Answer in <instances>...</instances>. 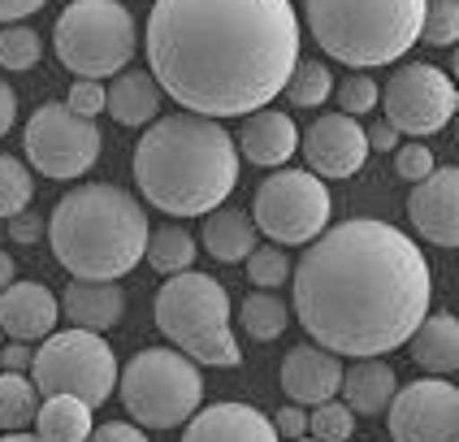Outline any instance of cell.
I'll list each match as a JSON object with an SVG mask.
<instances>
[{"instance_id": "cell-1", "label": "cell", "mask_w": 459, "mask_h": 442, "mask_svg": "<svg viewBox=\"0 0 459 442\" xmlns=\"http://www.w3.org/2000/svg\"><path fill=\"white\" fill-rule=\"evenodd\" d=\"M299 39L290 0H156L148 74L186 113L247 117L281 96Z\"/></svg>"}, {"instance_id": "cell-2", "label": "cell", "mask_w": 459, "mask_h": 442, "mask_svg": "<svg viewBox=\"0 0 459 442\" xmlns=\"http://www.w3.org/2000/svg\"><path fill=\"white\" fill-rule=\"evenodd\" d=\"M295 321L333 356H385L403 347L434 299L425 252L377 217L325 226L290 264Z\"/></svg>"}, {"instance_id": "cell-3", "label": "cell", "mask_w": 459, "mask_h": 442, "mask_svg": "<svg viewBox=\"0 0 459 442\" xmlns=\"http://www.w3.org/2000/svg\"><path fill=\"white\" fill-rule=\"evenodd\" d=\"M130 169L152 208L169 217H208L238 186V148L217 117L178 108L148 122Z\"/></svg>"}, {"instance_id": "cell-4", "label": "cell", "mask_w": 459, "mask_h": 442, "mask_svg": "<svg viewBox=\"0 0 459 442\" xmlns=\"http://www.w3.org/2000/svg\"><path fill=\"white\" fill-rule=\"evenodd\" d=\"M52 256L82 282H117L143 260L148 247V212L143 204L113 186L87 182L65 191L48 217Z\"/></svg>"}, {"instance_id": "cell-5", "label": "cell", "mask_w": 459, "mask_h": 442, "mask_svg": "<svg viewBox=\"0 0 459 442\" xmlns=\"http://www.w3.org/2000/svg\"><path fill=\"white\" fill-rule=\"evenodd\" d=\"M425 4L429 0H304V18L333 61L377 70L416 48Z\"/></svg>"}, {"instance_id": "cell-6", "label": "cell", "mask_w": 459, "mask_h": 442, "mask_svg": "<svg viewBox=\"0 0 459 442\" xmlns=\"http://www.w3.org/2000/svg\"><path fill=\"white\" fill-rule=\"evenodd\" d=\"M230 290L208 273L182 269L169 273L156 290V330L174 342L186 360L212 364V368H234L243 360L238 338L230 330Z\"/></svg>"}, {"instance_id": "cell-7", "label": "cell", "mask_w": 459, "mask_h": 442, "mask_svg": "<svg viewBox=\"0 0 459 442\" xmlns=\"http://www.w3.org/2000/svg\"><path fill=\"white\" fill-rule=\"evenodd\" d=\"M117 399L143 429H174L186 425L204 403L200 364L186 360L174 347H143L117 373Z\"/></svg>"}, {"instance_id": "cell-8", "label": "cell", "mask_w": 459, "mask_h": 442, "mask_svg": "<svg viewBox=\"0 0 459 442\" xmlns=\"http://www.w3.org/2000/svg\"><path fill=\"white\" fill-rule=\"evenodd\" d=\"M56 61L74 78H113L139 52V26L122 0H70L52 30Z\"/></svg>"}, {"instance_id": "cell-9", "label": "cell", "mask_w": 459, "mask_h": 442, "mask_svg": "<svg viewBox=\"0 0 459 442\" xmlns=\"http://www.w3.org/2000/svg\"><path fill=\"white\" fill-rule=\"evenodd\" d=\"M35 390L44 394H74L87 408H100L104 399H113L117 386V356L104 342V334L91 330H52L39 351H30V373Z\"/></svg>"}, {"instance_id": "cell-10", "label": "cell", "mask_w": 459, "mask_h": 442, "mask_svg": "<svg viewBox=\"0 0 459 442\" xmlns=\"http://www.w3.org/2000/svg\"><path fill=\"white\" fill-rule=\"evenodd\" d=\"M330 186L312 169H273L255 186L252 221L260 234H269L278 247H307L316 234L330 226Z\"/></svg>"}, {"instance_id": "cell-11", "label": "cell", "mask_w": 459, "mask_h": 442, "mask_svg": "<svg viewBox=\"0 0 459 442\" xmlns=\"http://www.w3.org/2000/svg\"><path fill=\"white\" fill-rule=\"evenodd\" d=\"M100 126L78 117L65 104H39L22 130V152L35 174L56 182L82 178L100 160Z\"/></svg>"}, {"instance_id": "cell-12", "label": "cell", "mask_w": 459, "mask_h": 442, "mask_svg": "<svg viewBox=\"0 0 459 442\" xmlns=\"http://www.w3.org/2000/svg\"><path fill=\"white\" fill-rule=\"evenodd\" d=\"M455 104H459V91L451 82V74L429 65V61H403L382 91L385 122L399 134H411V139L446 130V122L455 117Z\"/></svg>"}, {"instance_id": "cell-13", "label": "cell", "mask_w": 459, "mask_h": 442, "mask_svg": "<svg viewBox=\"0 0 459 442\" xmlns=\"http://www.w3.org/2000/svg\"><path fill=\"white\" fill-rule=\"evenodd\" d=\"M390 442H459V390L420 377L390 399Z\"/></svg>"}, {"instance_id": "cell-14", "label": "cell", "mask_w": 459, "mask_h": 442, "mask_svg": "<svg viewBox=\"0 0 459 442\" xmlns=\"http://www.w3.org/2000/svg\"><path fill=\"white\" fill-rule=\"evenodd\" d=\"M299 152L316 178H356L368 160V139L364 126L347 113H321L312 126L299 134Z\"/></svg>"}, {"instance_id": "cell-15", "label": "cell", "mask_w": 459, "mask_h": 442, "mask_svg": "<svg viewBox=\"0 0 459 442\" xmlns=\"http://www.w3.org/2000/svg\"><path fill=\"white\" fill-rule=\"evenodd\" d=\"M408 217L416 234L434 247H455L459 243V169L455 165H434L429 178H420L408 195Z\"/></svg>"}, {"instance_id": "cell-16", "label": "cell", "mask_w": 459, "mask_h": 442, "mask_svg": "<svg viewBox=\"0 0 459 442\" xmlns=\"http://www.w3.org/2000/svg\"><path fill=\"white\" fill-rule=\"evenodd\" d=\"M338 382H342V360L316 347V342H299L286 351L281 360V390L290 394V403L299 408H316L338 394Z\"/></svg>"}, {"instance_id": "cell-17", "label": "cell", "mask_w": 459, "mask_h": 442, "mask_svg": "<svg viewBox=\"0 0 459 442\" xmlns=\"http://www.w3.org/2000/svg\"><path fill=\"white\" fill-rule=\"evenodd\" d=\"M61 304L44 282H9L0 290V334L13 342H44L56 330Z\"/></svg>"}, {"instance_id": "cell-18", "label": "cell", "mask_w": 459, "mask_h": 442, "mask_svg": "<svg viewBox=\"0 0 459 442\" xmlns=\"http://www.w3.org/2000/svg\"><path fill=\"white\" fill-rule=\"evenodd\" d=\"M234 148H238L243 160H252L260 169H281L290 156L299 152V126L281 108H255V113L243 117Z\"/></svg>"}, {"instance_id": "cell-19", "label": "cell", "mask_w": 459, "mask_h": 442, "mask_svg": "<svg viewBox=\"0 0 459 442\" xmlns=\"http://www.w3.org/2000/svg\"><path fill=\"white\" fill-rule=\"evenodd\" d=\"M182 442H281L273 420L252 403H212L186 420Z\"/></svg>"}, {"instance_id": "cell-20", "label": "cell", "mask_w": 459, "mask_h": 442, "mask_svg": "<svg viewBox=\"0 0 459 442\" xmlns=\"http://www.w3.org/2000/svg\"><path fill=\"white\" fill-rule=\"evenodd\" d=\"M61 312L74 321L78 330L104 334V330H113L126 316V290L117 282H82V278H74L65 286V295H61Z\"/></svg>"}, {"instance_id": "cell-21", "label": "cell", "mask_w": 459, "mask_h": 442, "mask_svg": "<svg viewBox=\"0 0 459 442\" xmlns=\"http://www.w3.org/2000/svg\"><path fill=\"white\" fill-rule=\"evenodd\" d=\"M394 390H399V377L377 356H364L351 368H342V382H338L342 403L359 416H382L390 408V399H394Z\"/></svg>"}, {"instance_id": "cell-22", "label": "cell", "mask_w": 459, "mask_h": 442, "mask_svg": "<svg viewBox=\"0 0 459 442\" xmlns=\"http://www.w3.org/2000/svg\"><path fill=\"white\" fill-rule=\"evenodd\" d=\"M411 364H420L425 373L446 377L459 368V321L451 312H425V321L408 338Z\"/></svg>"}, {"instance_id": "cell-23", "label": "cell", "mask_w": 459, "mask_h": 442, "mask_svg": "<svg viewBox=\"0 0 459 442\" xmlns=\"http://www.w3.org/2000/svg\"><path fill=\"white\" fill-rule=\"evenodd\" d=\"M160 87L148 70H122L113 78V87H104V108L122 122V126H148L160 117Z\"/></svg>"}, {"instance_id": "cell-24", "label": "cell", "mask_w": 459, "mask_h": 442, "mask_svg": "<svg viewBox=\"0 0 459 442\" xmlns=\"http://www.w3.org/2000/svg\"><path fill=\"white\" fill-rule=\"evenodd\" d=\"M255 221L243 212V208H212L204 221V247L208 256L217 260V264H238V260L252 256L255 247Z\"/></svg>"}, {"instance_id": "cell-25", "label": "cell", "mask_w": 459, "mask_h": 442, "mask_svg": "<svg viewBox=\"0 0 459 442\" xmlns=\"http://www.w3.org/2000/svg\"><path fill=\"white\" fill-rule=\"evenodd\" d=\"M91 408L74 394H48L35 408V438L39 442H87L91 434Z\"/></svg>"}, {"instance_id": "cell-26", "label": "cell", "mask_w": 459, "mask_h": 442, "mask_svg": "<svg viewBox=\"0 0 459 442\" xmlns=\"http://www.w3.org/2000/svg\"><path fill=\"white\" fill-rule=\"evenodd\" d=\"M143 256L152 264L156 273H182V269H191L195 256H200V243H195V234L178 226V221H169V226H160V230H148V247H143Z\"/></svg>"}, {"instance_id": "cell-27", "label": "cell", "mask_w": 459, "mask_h": 442, "mask_svg": "<svg viewBox=\"0 0 459 442\" xmlns=\"http://www.w3.org/2000/svg\"><path fill=\"white\" fill-rule=\"evenodd\" d=\"M238 325H243V334L252 338V342H273V338L286 334L290 308H286V299L273 295V290H255V295H247V299L238 304Z\"/></svg>"}, {"instance_id": "cell-28", "label": "cell", "mask_w": 459, "mask_h": 442, "mask_svg": "<svg viewBox=\"0 0 459 442\" xmlns=\"http://www.w3.org/2000/svg\"><path fill=\"white\" fill-rule=\"evenodd\" d=\"M39 408V390L26 373H0V429L4 434H18L35 420Z\"/></svg>"}, {"instance_id": "cell-29", "label": "cell", "mask_w": 459, "mask_h": 442, "mask_svg": "<svg viewBox=\"0 0 459 442\" xmlns=\"http://www.w3.org/2000/svg\"><path fill=\"white\" fill-rule=\"evenodd\" d=\"M281 91H286V100L295 104V108H321V104L330 100V91H333V74L321 65V61L299 56Z\"/></svg>"}, {"instance_id": "cell-30", "label": "cell", "mask_w": 459, "mask_h": 442, "mask_svg": "<svg viewBox=\"0 0 459 442\" xmlns=\"http://www.w3.org/2000/svg\"><path fill=\"white\" fill-rule=\"evenodd\" d=\"M44 56V39L22 22H9L0 30V65L9 74H22V70H35Z\"/></svg>"}, {"instance_id": "cell-31", "label": "cell", "mask_w": 459, "mask_h": 442, "mask_svg": "<svg viewBox=\"0 0 459 442\" xmlns=\"http://www.w3.org/2000/svg\"><path fill=\"white\" fill-rule=\"evenodd\" d=\"M35 195V178L18 156H0V221H9L13 212L30 208Z\"/></svg>"}, {"instance_id": "cell-32", "label": "cell", "mask_w": 459, "mask_h": 442, "mask_svg": "<svg viewBox=\"0 0 459 442\" xmlns=\"http://www.w3.org/2000/svg\"><path fill=\"white\" fill-rule=\"evenodd\" d=\"M351 429H356V412L347 403H338V399H325V403H316L307 412V438L316 442H347Z\"/></svg>"}, {"instance_id": "cell-33", "label": "cell", "mask_w": 459, "mask_h": 442, "mask_svg": "<svg viewBox=\"0 0 459 442\" xmlns=\"http://www.w3.org/2000/svg\"><path fill=\"white\" fill-rule=\"evenodd\" d=\"M286 278H290L286 247H278V243L252 247V256H247V282H252L255 290H278V286H286Z\"/></svg>"}, {"instance_id": "cell-34", "label": "cell", "mask_w": 459, "mask_h": 442, "mask_svg": "<svg viewBox=\"0 0 459 442\" xmlns=\"http://www.w3.org/2000/svg\"><path fill=\"white\" fill-rule=\"evenodd\" d=\"M420 35H425V44H434V48H451L459 39V0H429V4H425Z\"/></svg>"}, {"instance_id": "cell-35", "label": "cell", "mask_w": 459, "mask_h": 442, "mask_svg": "<svg viewBox=\"0 0 459 442\" xmlns=\"http://www.w3.org/2000/svg\"><path fill=\"white\" fill-rule=\"evenodd\" d=\"M338 104H342V113H347V117H364V113H373V108L382 104V87H377V78H368V74L342 78V87H338Z\"/></svg>"}, {"instance_id": "cell-36", "label": "cell", "mask_w": 459, "mask_h": 442, "mask_svg": "<svg viewBox=\"0 0 459 442\" xmlns=\"http://www.w3.org/2000/svg\"><path fill=\"white\" fill-rule=\"evenodd\" d=\"M434 165H437L434 152H429L420 139H416V143H399V148H394V174H399L403 182L429 178V174H434Z\"/></svg>"}, {"instance_id": "cell-37", "label": "cell", "mask_w": 459, "mask_h": 442, "mask_svg": "<svg viewBox=\"0 0 459 442\" xmlns=\"http://www.w3.org/2000/svg\"><path fill=\"white\" fill-rule=\"evenodd\" d=\"M65 108L78 113V117H100L104 113V87L96 78H74V82H70V96H65Z\"/></svg>"}, {"instance_id": "cell-38", "label": "cell", "mask_w": 459, "mask_h": 442, "mask_svg": "<svg viewBox=\"0 0 459 442\" xmlns=\"http://www.w3.org/2000/svg\"><path fill=\"white\" fill-rule=\"evenodd\" d=\"M44 230H48V221H44V212H35V208H22V212L9 217V238H18V243H39Z\"/></svg>"}, {"instance_id": "cell-39", "label": "cell", "mask_w": 459, "mask_h": 442, "mask_svg": "<svg viewBox=\"0 0 459 442\" xmlns=\"http://www.w3.org/2000/svg\"><path fill=\"white\" fill-rule=\"evenodd\" d=\"M87 442H148V434L130 420H104V425H91Z\"/></svg>"}, {"instance_id": "cell-40", "label": "cell", "mask_w": 459, "mask_h": 442, "mask_svg": "<svg viewBox=\"0 0 459 442\" xmlns=\"http://www.w3.org/2000/svg\"><path fill=\"white\" fill-rule=\"evenodd\" d=\"M273 420V429H278V438L295 442V438H307V412L299 403H286L278 416H269Z\"/></svg>"}, {"instance_id": "cell-41", "label": "cell", "mask_w": 459, "mask_h": 442, "mask_svg": "<svg viewBox=\"0 0 459 442\" xmlns=\"http://www.w3.org/2000/svg\"><path fill=\"white\" fill-rule=\"evenodd\" d=\"M364 139H368V152H394L399 148V130L390 126L385 117H377L373 126L364 130Z\"/></svg>"}, {"instance_id": "cell-42", "label": "cell", "mask_w": 459, "mask_h": 442, "mask_svg": "<svg viewBox=\"0 0 459 442\" xmlns=\"http://www.w3.org/2000/svg\"><path fill=\"white\" fill-rule=\"evenodd\" d=\"M48 0H0V22H22V18H30V13H39Z\"/></svg>"}, {"instance_id": "cell-43", "label": "cell", "mask_w": 459, "mask_h": 442, "mask_svg": "<svg viewBox=\"0 0 459 442\" xmlns=\"http://www.w3.org/2000/svg\"><path fill=\"white\" fill-rule=\"evenodd\" d=\"M13 122H18V91L0 78V139L13 130Z\"/></svg>"}, {"instance_id": "cell-44", "label": "cell", "mask_w": 459, "mask_h": 442, "mask_svg": "<svg viewBox=\"0 0 459 442\" xmlns=\"http://www.w3.org/2000/svg\"><path fill=\"white\" fill-rule=\"evenodd\" d=\"M0 364H4V373H30V347L26 342L0 347Z\"/></svg>"}, {"instance_id": "cell-45", "label": "cell", "mask_w": 459, "mask_h": 442, "mask_svg": "<svg viewBox=\"0 0 459 442\" xmlns=\"http://www.w3.org/2000/svg\"><path fill=\"white\" fill-rule=\"evenodd\" d=\"M9 282H13V256H9V252L0 247V290H4Z\"/></svg>"}, {"instance_id": "cell-46", "label": "cell", "mask_w": 459, "mask_h": 442, "mask_svg": "<svg viewBox=\"0 0 459 442\" xmlns=\"http://www.w3.org/2000/svg\"><path fill=\"white\" fill-rule=\"evenodd\" d=\"M0 442H39V438H35V434H4Z\"/></svg>"}, {"instance_id": "cell-47", "label": "cell", "mask_w": 459, "mask_h": 442, "mask_svg": "<svg viewBox=\"0 0 459 442\" xmlns=\"http://www.w3.org/2000/svg\"><path fill=\"white\" fill-rule=\"evenodd\" d=\"M295 442H316V438H295Z\"/></svg>"}, {"instance_id": "cell-48", "label": "cell", "mask_w": 459, "mask_h": 442, "mask_svg": "<svg viewBox=\"0 0 459 442\" xmlns=\"http://www.w3.org/2000/svg\"><path fill=\"white\" fill-rule=\"evenodd\" d=\"M0 338H4V334H0Z\"/></svg>"}]
</instances>
